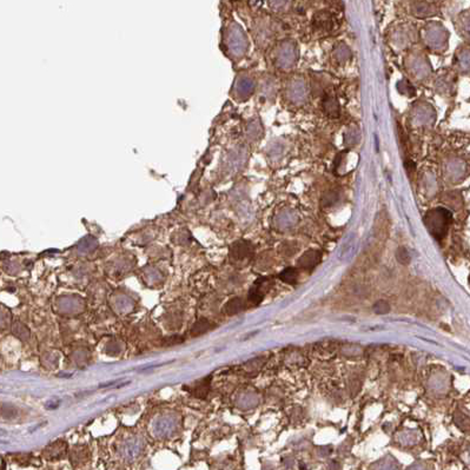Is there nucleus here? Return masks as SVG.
Returning <instances> with one entry per match:
<instances>
[{
	"instance_id": "nucleus-10",
	"label": "nucleus",
	"mask_w": 470,
	"mask_h": 470,
	"mask_svg": "<svg viewBox=\"0 0 470 470\" xmlns=\"http://www.w3.org/2000/svg\"><path fill=\"white\" fill-rule=\"evenodd\" d=\"M396 259L399 261V263L402 265H408L410 263V255L406 248H399L396 251Z\"/></svg>"
},
{
	"instance_id": "nucleus-8",
	"label": "nucleus",
	"mask_w": 470,
	"mask_h": 470,
	"mask_svg": "<svg viewBox=\"0 0 470 470\" xmlns=\"http://www.w3.org/2000/svg\"><path fill=\"white\" fill-rule=\"evenodd\" d=\"M209 385H210V377L197 382L196 384L193 385V388H192L193 390H190V391H191L196 397H200V399H203V397L206 396L207 391H209Z\"/></svg>"
},
{
	"instance_id": "nucleus-4",
	"label": "nucleus",
	"mask_w": 470,
	"mask_h": 470,
	"mask_svg": "<svg viewBox=\"0 0 470 470\" xmlns=\"http://www.w3.org/2000/svg\"><path fill=\"white\" fill-rule=\"evenodd\" d=\"M321 259H322V254H321L320 251L307 250L305 254L302 255L298 258L297 265H298V268L302 269V270L311 272L321 263Z\"/></svg>"
},
{
	"instance_id": "nucleus-9",
	"label": "nucleus",
	"mask_w": 470,
	"mask_h": 470,
	"mask_svg": "<svg viewBox=\"0 0 470 470\" xmlns=\"http://www.w3.org/2000/svg\"><path fill=\"white\" fill-rule=\"evenodd\" d=\"M372 310L375 311V314L377 315H385L390 311V304L386 302V300H377L374 305H372Z\"/></svg>"
},
{
	"instance_id": "nucleus-6",
	"label": "nucleus",
	"mask_w": 470,
	"mask_h": 470,
	"mask_svg": "<svg viewBox=\"0 0 470 470\" xmlns=\"http://www.w3.org/2000/svg\"><path fill=\"white\" fill-rule=\"evenodd\" d=\"M215 328V324H212L210 321L207 320H200L198 322H196L195 326L192 327L191 330V335L192 336H199V335H203L210 331L211 329Z\"/></svg>"
},
{
	"instance_id": "nucleus-3",
	"label": "nucleus",
	"mask_w": 470,
	"mask_h": 470,
	"mask_svg": "<svg viewBox=\"0 0 470 470\" xmlns=\"http://www.w3.org/2000/svg\"><path fill=\"white\" fill-rule=\"evenodd\" d=\"M272 285L271 277H261L254 283L249 291L248 298L254 304H259L263 300L265 293L270 290Z\"/></svg>"
},
{
	"instance_id": "nucleus-5",
	"label": "nucleus",
	"mask_w": 470,
	"mask_h": 470,
	"mask_svg": "<svg viewBox=\"0 0 470 470\" xmlns=\"http://www.w3.org/2000/svg\"><path fill=\"white\" fill-rule=\"evenodd\" d=\"M244 309H245V302L243 298H241V297H234V298L230 299L229 302L226 303L225 307H224V310H225V312L229 316L240 314Z\"/></svg>"
},
{
	"instance_id": "nucleus-2",
	"label": "nucleus",
	"mask_w": 470,
	"mask_h": 470,
	"mask_svg": "<svg viewBox=\"0 0 470 470\" xmlns=\"http://www.w3.org/2000/svg\"><path fill=\"white\" fill-rule=\"evenodd\" d=\"M255 255V249L251 243L247 241L236 242L230 250V259L234 265L244 267L251 261Z\"/></svg>"
},
{
	"instance_id": "nucleus-1",
	"label": "nucleus",
	"mask_w": 470,
	"mask_h": 470,
	"mask_svg": "<svg viewBox=\"0 0 470 470\" xmlns=\"http://www.w3.org/2000/svg\"><path fill=\"white\" fill-rule=\"evenodd\" d=\"M451 213L445 209H435L427 213L424 223L429 230V232L433 234L434 238L437 241L443 240L448 232L449 225L451 223Z\"/></svg>"
},
{
	"instance_id": "nucleus-7",
	"label": "nucleus",
	"mask_w": 470,
	"mask_h": 470,
	"mask_svg": "<svg viewBox=\"0 0 470 470\" xmlns=\"http://www.w3.org/2000/svg\"><path fill=\"white\" fill-rule=\"evenodd\" d=\"M298 270L296 268H286L279 274V278L286 284H296L298 281Z\"/></svg>"
}]
</instances>
